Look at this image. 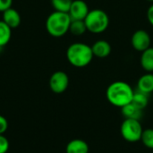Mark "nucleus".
<instances>
[{
    "mask_svg": "<svg viewBox=\"0 0 153 153\" xmlns=\"http://www.w3.org/2000/svg\"><path fill=\"white\" fill-rule=\"evenodd\" d=\"M8 128V122L6 118L0 115V134H4V133Z\"/></svg>",
    "mask_w": 153,
    "mask_h": 153,
    "instance_id": "nucleus-21",
    "label": "nucleus"
},
{
    "mask_svg": "<svg viewBox=\"0 0 153 153\" xmlns=\"http://www.w3.org/2000/svg\"><path fill=\"white\" fill-rule=\"evenodd\" d=\"M87 30L84 20H72L69 31L74 36H82Z\"/></svg>",
    "mask_w": 153,
    "mask_h": 153,
    "instance_id": "nucleus-16",
    "label": "nucleus"
},
{
    "mask_svg": "<svg viewBox=\"0 0 153 153\" xmlns=\"http://www.w3.org/2000/svg\"><path fill=\"white\" fill-rule=\"evenodd\" d=\"M69 85V77L63 71L55 72L49 79V88L56 94L63 93L66 91Z\"/></svg>",
    "mask_w": 153,
    "mask_h": 153,
    "instance_id": "nucleus-6",
    "label": "nucleus"
},
{
    "mask_svg": "<svg viewBox=\"0 0 153 153\" xmlns=\"http://www.w3.org/2000/svg\"><path fill=\"white\" fill-rule=\"evenodd\" d=\"M89 12V6L85 1L73 0L68 13L72 20H84Z\"/></svg>",
    "mask_w": 153,
    "mask_h": 153,
    "instance_id": "nucleus-8",
    "label": "nucleus"
},
{
    "mask_svg": "<svg viewBox=\"0 0 153 153\" xmlns=\"http://www.w3.org/2000/svg\"><path fill=\"white\" fill-rule=\"evenodd\" d=\"M134 91L126 82L117 81L108 85L106 97L110 104L117 108H123L132 102Z\"/></svg>",
    "mask_w": 153,
    "mask_h": 153,
    "instance_id": "nucleus-1",
    "label": "nucleus"
},
{
    "mask_svg": "<svg viewBox=\"0 0 153 153\" xmlns=\"http://www.w3.org/2000/svg\"><path fill=\"white\" fill-rule=\"evenodd\" d=\"M141 141L143 142L145 147L153 150V129L149 128V129L143 130Z\"/></svg>",
    "mask_w": 153,
    "mask_h": 153,
    "instance_id": "nucleus-19",
    "label": "nucleus"
},
{
    "mask_svg": "<svg viewBox=\"0 0 153 153\" xmlns=\"http://www.w3.org/2000/svg\"><path fill=\"white\" fill-rule=\"evenodd\" d=\"M137 88L138 91L150 94L153 92V74L152 73H148L141 76L138 80L137 82Z\"/></svg>",
    "mask_w": 153,
    "mask_h": 153,
    "instance_id": "nucleus-12",
    "label": "nucleus"
},
{
    "mask_svg": "<svg viewBox=\"0 0 153 153\" xmlns=\"http://www.w3.org/2000/svg\"><path fill=\"white\" fill-rule=\"evenodd\" d=\"M12 30L17 28L21 24V15L13 8H9L3 12V20Z\"/></svg>",
    "mask_w": 153,
    "mask_h": 153,
    "instance_id": "nucleus-10",
    "label": "nucleus"
},
{
    "mask_svg": "<svg viewBox=\"0 0 153 153\" xmlns=\"http://www.w3.org/2000/svg\"><path fill=\"white\" fill-rule=\"evenodd\" d=\"M148 1H150V2H152L153 3V0H148Z\"/></svg>",
    "mask_w": 153,
    "mask_h": 153,
    "instance_id": "nucleus-24",
    "label": "nucleus"
},
{
    "mask_svg": "<svg viewBox=\"0 0 153 153\" xmlns=\"http://www.w3.org/2000/svg\"><path fill=\"white\" fill-rule=\"evenodd\" d=\"M13 0H0V12H4L5 10L12 7Z\"/></svg>",
    "mask_w": 153,
    "mask_h": 153,
    "instance_id": "nucleus-22",
    "label": "nucleus"
},
{
    "mask_svg": "<svg viewBox=\"0 0 153 153\" xmlns=\"http://www.w3.org/2000/svg\"><path fill=\"white\" fill-rule=\"evenodd\" d=\"M122 114L126 118H130V119H137L139 120L142 117L143 115V110L138 108L136 106H134L132 102L126 105L125 107L121 108Z\"/></svg>",
    "mask_w": 153,
    "mask_h": 153,
    "instance_id": "nucleus-14",
    "label": "nucleus"
},
{
    "mask_svg": "<svg viewBox=\"0 0 153 153\" xmlns=\"http://www.w3.org/2000/svg\"><path fill=\"white\" fill-rule=\"evenodd\" d=\"M152 74H153V71H152Z\"/></svg>",
    "mask_w": 153,
    "mask_h": 153,
    "instance_id": "nucleus-25",
    "label": "nucleus"
},
{
    "mask_svg": "<svg viewBox=\"0 0 153 153\" xmlns=\"http://www.w3.org/2000/svg\"><path fill=\"white\" fill-rule=\"evenodd\" d=\"M93 56L98 58H106L108 57L111 53V45L109 42L104 39H100L94 42V44L91 46Z\"/></svg>",
    "mask_w": 153,
    "mask_h": 153,
    "instance_id": "nucleus-9",
    "label": "nucleus"
},
{
    "mask_svg": "<svg viewBox=\"0 0 153 153\" xmlns=\"http://www.w3.org/2000/svg\"><path fill=\"white\" fill-rule=\"evenodd\" d=\"M91 47L83 42L71 44L66 50V58L74 67L82 68L91 64L93 58Z\"/></svg>",
    "mask_w": 153,
    "mask_h": 153,
    "instance_id": "nucleus-2",
    "label": "nucleus"
},
{
    "mask_svg": "<svg viewBox=\"0 0 153 153\" xmlns=\"http://www.w3.org/2000/svg\"><path fill=\"white\" fill-rule=\"evenodd\" d=\"M148 102H149V98H148V94L146 93H143L140 91L134 92V98H133V100H132V103L136 106L138 108L143 110L147 105H148Z\"/></svg>",
    "mask_w": 153,
    "mask_h": 153,
    "instance_id": "nucleus-17",
    "label": "nucleus"
},
{
    "mask_svg": "<svg viewBox=\"0 0 153 153\" xmlns=\"http://www.w3.org/2000/svg\"><path fill=\"white\" fill-rule=\"evenodd\" d=\"M84 22L87 30L94 34H100L108 28L109 17L105 11L101 9H93L89 12Z\"/></svg>",
    "mask_w": 153,
    "mask_h": 153,
    "instance_id": "nucleus-4",
    "label": "nucleus"
},
{
    "mask_svg": "<svg viewBox=\"0 0 153 153\" xmlns=\"http://www.w3.org/2000/svg\"><path fill=\"white\" fill-rule=\"evenodd\" d=\"M72 19L68 13L54 11L46 21V30L54 38H61L69 31Z\"/></svg>",
    "mask_w": 153,
    "mask_h": 153,
    "instance_id": "nucleus-3",
    "label": "nucleus"
},
{
    "mask_svg": "<svg viewBox=\"0 0 153 153\" xmlns=\"http://www.w3.org/2000/svg\"><path fill=\"white\" fill-rule=\"evenodd\" d=\"M141 65L142 67L149 73L153 71V48H149L143 52L141 56Z\"/></svg>",
    "mask_w": 153,
    "mask_h": 153,
    "instance_id": "nucleus-13",
    "label": "nucleus"
},
{
    "mask_svg": "<svg viewBox=\"0 0 153 153\" xmlns=\"http://www.w3.org/2000/svg\"><path fill=\"white\" fill-rule=\"evenodd\" d=\"M9 142L6 137L0 134V153H6L9 150Z\"/></svg>",
    "mask_w": 153,
    "mask_h": 153,
    "instance_id": "nucleus-20",
    "label": "nucleus"
},
{
    "mask_svg": "<svg viewBox=\"0 0 153 153\" xmlns=\"http://www.w3.org/2000/svg\"><path fill=\"white\" fill-rule=\"evenodd\" d=\"M88 143L82 139H74L66 145V153H89Z\"/></svg>",
    "mask_w": 153,
    "mask_h": 153,
    "instance_id": "nucleus-11",
    "label": "nucleus"
},
{
    "mask_svg": "<svg viewBox=\"0 0 153 153\" xmlns=\"http://www.w3.org/2000/svg\"><path fill=\"white\" fill-rule=\"evenodd\" d=\"M12 36V29L4 22L0 21V48L8 44Z\"/></svg>",
    "mask_w": 153,
    "mask_h": 153,
    "instance_id": "nucleus-15",
    "label": "nucleus"
},
{
    "mask_svg": "<svg viewBox=\"0 0 153 153\" xmlns=\"http://www.w3.org/2000/svg\"><path fill=\"white\" fill-rule=\"evenodd\" d=\"M147 19L150 24L153 26V3L150 5V7L147 10Z\"/></svg>",
    "mask_w": 153,
    "mask_h": 153,
    "instance_id": "nucleus-23",
    "label": "nucleus"
},
{
    "mask_svg": "<svg viewBox=\"0 0 153 153\" xmlns=\"http://www.w3.org/2000/svg\"><path fill=\"white\" fill-rule=\"evenodd\" d=\"M73 0H51V4L55 11L68 13Z\"/></svg>",
    "mask_w": 153,
    "mask_h": 153,
    "instance_id": "nucleus-18",
    "label": "nucleus"
},
{
    "mask_svg": "<svg viewBox=\"0 0 153 153\" xmlns=\"http://www.w3.org/2000/svg\"><path fill=\"white\" fill-rule=\"evenodd\" d=\"M151 41L152 39L150 34L144 30H136L131 38V44L138 52H143L149 48L151 46Z\"/></svg>",
    "mask_w": 153,
    "mask_h": 153,
    "instance_id": "nucleus-7",
    "label": "nucleus"
},
{
    "mask_svg": "<svg viewBox=\"0 0 153 153\" xmlns=\"http://www.w3.org/2000/svg\"><path fill=\"white\" fill-rule=\"evenodd\" d=\"M122 137L129 143H136L141 141L143 129L139 120L126 118L120 128Z\"/></svg>",
    "mask_w": 153,
    "mask_h": 153,
    "instance_id": "nucleus-5",
    "label": "nucleus"
}]
</instances>
